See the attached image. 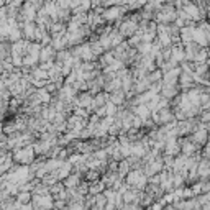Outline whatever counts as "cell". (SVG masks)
<instances>
[{"mask_svg":"<svg viewBox=\"0 0 210 210\" xmlns=\"http://www.w3.org/2000/svg\"><path fill=\"white\" fill-rule=\"evenodd\" d=\"M18 200H20V202H28L30 200V195L27 194V195H25V194H20V195H18Z\"/></svg>","mask_w":210,"mask_h":210,"instance_id":"cell-1","label":"cell"}]
</instances>
